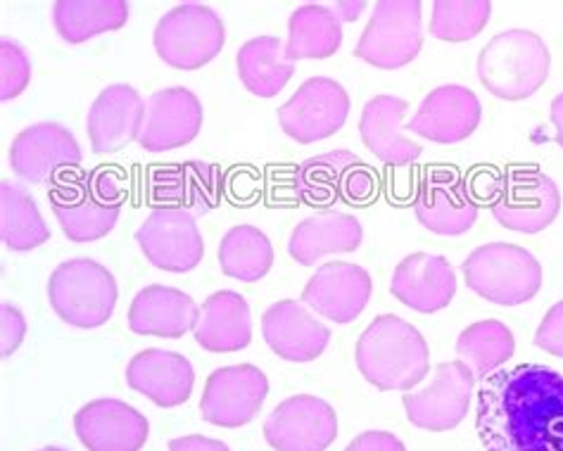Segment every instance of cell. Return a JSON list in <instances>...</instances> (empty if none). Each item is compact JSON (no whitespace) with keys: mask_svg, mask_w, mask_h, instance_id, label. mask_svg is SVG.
<instances>
[{"mask_svg":"<svg viewBox=\"0 0 563 451\" xmlns=\"http://www.w3.org/2000/svg\"><path fill=\"white\" fill-rule=\"evenodd\" d=\"M476 430L487 451H563V375L540 364L487 375Z\"/></svg>","mask_w":563,"mask_h":451,"instance_id":"1","label":"cell"},{"mask_svg":"<svg viewBox=\"0 0 563 451\" xmlns=\"http://www.w3.org/2000/svg\"><path fill=\"white\" fill-rule=\"evenodd\" d=\"M357 366L380 393H411L431 371V350L419 328L395 314H380L357 342Z\"/></svg>","mask_w":563,"mask_h":451,"instance_id":"2","label":"cell"},{"mask_svg":"<svg viewBox=\"0 0 563 451\" xmlns=\"http://www.w3.org/2000/svg\"><path fill=\"white\" fill-rule=\"evenodd\" d=\"M129 198L126 184L112 169L77 172L63 176L48 190L53 215L69 243H96L112 233Z\"/></svg>","mask_w":563,"mask_h":451,"instance_id":"3","label":"cell"},{"mask_svg":"<svg viewBox=\"0 0 563 451\" xmlns=\"http://www.w3.org/2000/svg\"><path fill=\"white\" fill-rule=\"evenodd\" d=\"M552 53L528 29H507L485 45L478 55V79L501 100L536 96L550 77Z\"/></svg>","mask_w":563,"mask_h":451,"instance_id":"4","label":"cell"},{"mask_svg":"<svg viewBox=\"0 0 563 451\" xmlns=\"http://www.w3.org/2000/svg\"><path fill=\"white\" fill-rule=\"evenodd\" d=\"M468 290L499 307L530 302L542 288L544 271L532 252L509 243H487L462 262Z\"/></svg>","mask_w":563,"mask_h":451,"instance_id":"5","label":"cell"},{"mask_svg":"<svg viewBox=\"0 0 563 451\" xmlns=\"http://www.w3.org/2000/svg\"><path fill=\"white\" fill-rule=\"evenodd\" d=\"M378 174L350 150H331L292 169L288 188L307 207H331L335 202L364 207L378 195Z\"/></svg>","mask_w":563,"mask_h":451,"instance_id":"6","label":"cell"},{"mask_svg":"<svg viewBox=\"0 0 563 451\" xmlns=\"http://www.w3.org/2000/svg\"><path fill=\"white\" fill-rule=\"evenodd\" d=\"M117 280L93 260H67L48 280V302L60 319L74 328L106 326L117 307Z\"/></svg>","mask_w":563,"mask_h":451,"instance_id":"7","label":"cell"},{"mask_svg":"<svg viewBox=\"0 0 563 451\" xmlns=\"http://www.w3.org/2000/svg\"><path fill=\"white\" fill-rule=\"evenodd\" d=\"M227 29L219 14L202 3L172 8L155 26V51L174 69H200L221 53Z\"/></svg>","mask_w":563,"mask_h":451,"instance_id":"8","label":"cell"},{"mask_svg":"<svg viewBox=\"0 0 563 451\" xmlns=\"http://www.w3.org/2000/svg\"><path fill=\"white\" fill-rule=\"evenodd\" d=\"M493 190V217L507 231L540 233L550 229L561 212L559 186L538 167L507 172L495 180Z\"/></svg>","mask_w":563,"mask_h":451,"instance_id":"9","label":"cell"},{"mask_svg":"<svg viewBox=\"0 0 563 451\" xmlns=\"http://www.w3.org/2000/svg\"><path fill=\"white\" fill-rule=\"evenodd\" d=\"M421 10L419 0H380L354 55L378 69H399L413 63L423 45Z\"/></svg>","mask_w":563,"mask_h":451,"instance_id":"10","label":"cell"},{"mask_svg":"<svg viewBox=\"0 0 563 451\" xmlns=\"http://www.w3.org/2000/svg\"><path fill=\"white\" fill-rule=\"evenodd\" d=\"M84 160L74 133L57 122L26 127L12 139L10 167L32 186L57 184L67 172H79Z\"/></svg>","mask_w":563,"mask_h":451,"instance_id":"11","label":"cell"},{"mask_svg":"<svg viewBox=\"0 0 563 451\" xmlns=\"http://www.w3.org/2000/svg\"><path fill=\"white\" fill-rule=\"evenodd\" d=\"M350 117V96L335 79H307L295 96L278 108V122L288 139L302 145L325 141L345 127Z\"/></svg>","mask_w":563,"mask_h":451,"instance_id":"12","label":"cell"},{"mask_svg":"<svg viewBox=\"0 0 563 451\" xmlns=\"http://www.w3.org/2000/svg\"><path fill=\"white\" fill-rule=\"evenodd\" d=\"M136 243L147 262L169 274H188L202 262L205 254V240L196 217L174 207L153 209L139 226Z\"/></svg>","mask_w":563,"mask_h":451,"instance_id":"13","label":"cell"},{"mask_svg":"<svg viewBox=\"0 0 563 451\" xmlns=\"http://www.w3.org/2000/svg\"><path fill=\"white\" fill-rule=\"evenodd\" d=\"M473 387H476V375L464 361L438 364L431 385L419 393L402 395L409 424L428 432L454 430L468 414Z\"/></svg>","mask_w":563,"mask_h":451,"instance_id":"14","label":"cell"},{"mask_svg":"<svg viewBox=\"0 0 563 451\" xmlns=\"http://www.w3.org/2000/svg\"><path fill=\"white\" fill-rule=\"evenodd\" d=\"M266 397L269 378L262 369L252 364L221 366L205 383L200 414L212 426L241 428L255 420Z\"/></svg>","mask_w":563,"mask_h":451,"instance_id":"15","label":"cell"},{"mask_svg":"<svg viewBox=\"0 0 563 451\" xmlns=\"http://www.w3.org/2000/svg\"><path fill=\"white\" fill-rule=\"evenodd\" d=\"M338 438V414L314 395L280 402L264 420V440L276 451H325Z\"/></svg>","mask_w":563,"mask_h":451,"instance_id":"16","label":"cell"},{"mask_svg":"<svg viewBox=\"0 0 563 451\" xmlns=\"http://www.w3.org/2000/svg\"><path fill=\"white\" fill-rule=\"evenodd\" d=\"M153 209H186L192 217L210 215L227 190V174L212 162H174L151 172L147 180Z\"/></svg>","mask_w":563,"mask_h":451,"instance_id":"17","label":"cell"},{"mask_svg":"<svg viewBox=\"0 0 563 451\" xmlns=\"http://www.w3.org/2000/svg\"><path fill=\"white\" fill-rule=\"evenodd\" d=\"M413 212L426 231L435 235H464L478 221V202L466 180L454 169L428 172L413 198Z\"/></svg>","mask_w":563,"mask_h":451,"instance_id":"18","label":"cell"},{"mask_svg":"<svg viewBox=\"0 0 563 451\" xmlns=\"http://www.w3.org/2000/svg\"><path fill=\"white\" fill-rule=\"evenodd\" d=\"M374 295L372 274L360 264L329 262L317 268L302 290V305L338 326L352 323Z\"/></svg>","mask_w":563,"mask_h":451,"instance_id":"19","label":"cell"},{"mask_svg":"<svg viewBox=\"0 0 563 451\" xmlns=\"http://www.w3.org/2000/svg\"><path fill=\"white\" fill-rule=\"evenodd\" d=\"M202 102L184 86L155 90L147 100L139 145L145 153H167L198 139L202 129Z\"/></svg>","mask_w":563,"mask_h":451,"instance_id":"20","label":"cell"},{"mask_svg":"<svg viewBox=\"0 0 563 451\" xmlns=\"http://www.w3.org/2000/svg\"><path fill=\"white\" fill-rule=\"evenodd\" d=\"M481 119L483 105L471 88L444 84L423 98L407 129L431 143L454 145L476 133Z\"/></svg>","mask_w":563,"mask_h":451,"instance_id":"21","label":"cell"},{"mask_svg":"<svg viewBox=\"0 0 563 451\" xmlns=\"http://www.w3.org/2000/svg\"><path fill=\"white\" fill-rule=\"evenodd\" d=\"M74 430L88 451H141L151 435L147 418L122 399H93L74 416Z\"/></svg>","mask_w":563,"mask_h":451,"instance_id":"22","label":"cell"},{"mask_svg":"<svg viewBox=\"0 0 563 451\" xmlns=\"http://www.w3.org/2000/svg\"><path fill=\"white\" fill-rule=\"evenodd\" d=\"M141 94L129 84H112L91 105L86 117V131L96 155L120 153L129 143L139 141L145 122Z\"/></svg>","mask_w":563,"mask_h":451,"instance_id":"23","label":"cell"},{"mask_svg":"<svg viewBox=\"0 0 563 451\" xmlns=\"http://www.w3.org/2000/svg\"><path fill=\"white\" fill-rule=\"evenodd\" d=\"M262 336L272 352L292 364L319 359L331 342V330L302 302L280 299L262 316Z\"/></svg>","mask_w":563,"mask_h":451,"instance_id":"24","label":"cell"},{"mask_svg":"<svg viewBox=\"0 0 563 451\" xmlns=\"http://www.w3.org/2000/svg\"><path fill=\"white\" fill-rule=\"evenodd\" d=\"M390 293L405 307L419 314L448 309L456 295L454 266L442 254L413 252L397 264Z\"/></svg>","mask_w":563,"mask_h":451,"instance_id":"25","label":"cell"},{"mask_svg":"<svg viewBox=\"0 0 563 451\" xmlns=\"http://www.w3.org/2000/svg\"><path fill=\"white\" fill-rule=\"evenodd\" d=\"M126 385L162 409H174L190 399L196 371L184 354L153 348L129 361Z\"/></svg>","mask_w":563,"mask_h":451,"instance_id":"26","label":"cell"},{"mask_svg":"<svg viewBox=\"0 0 563 451\" xmlns=\"http://www.w3.org/2000/svg\"><path fill=\"white\" fill-rule=\"evenodd\" d=\"M200 309L196 299L169 285H147L133 297L129 309V328L136 336L179 340L196 328Z\"/></svg>","mask_w":563,"mask_h":451,"instance_id":"27","label":"cell"},{"mask_svg":"<svg viewBox=\"0 0 563 451\" xmlns=\"http://www.w3.org/2000/svg\"><path fill=\"white\" fill-rule=\"evenodd\" d=\"M409 102L395 96H376L364 105L360 119V133L364 145L374 157L388 167H407L423 153L419 143L409 141L402 133V119Z\"/></svg>","mask_w":563,"mask_h":451,"instance_id":"28","label":"cell"},{"mask_svg":"<svg viewBox=\"0 0 563 451\" xmlns=\"http://www.w3.org/2000/svg\"><path fill=\"white\" fill-rule=\"evenodd\" d=\"M364 229L357 217L323 209L295 226L288 238V254L302 266H314L325 254L360 250Z\"/></svg>","mask_w":563,"mask_h":451,"instance_id":"29","label":"cell"},{"mask_svg":"<svg viewBox=\"0 0 563 451\" xmlns=\"http://www.w3.org/2000/svg\"><path fill=\"white\" fill-rule=\"evenodd\" d=\"M192 338L214 354L241 352L252 342V314L241 293L219 290L205 299Z\"/></svg>","mask_w":563,"mask_h":451,"instance_id":"30","label":"cell"},{"mask_svg":"<svg viewBox=\"0 0 563 451\" xmlns=\"http://www.w3.org/2000/svg\"><path fill=\"white\" fill-rule=\"evenodd\" d=\"M343 45V22L333 8L307 3L288 20L286 57L295 65L298 59H329Z\"/></svg>","mask_w":563,"mask_h":451,"instance_id":"31","label":"cell"},{"mask_svg":"<svg viewBox=\"0 0 563 451\" xmlns=\"http://www.w3.org/2000/svg\"><path fill=\"white\" fill-rule=\"evenodd\" d=\"M239 77L252 96L274 98L288 86L295 65L286 57V43L276 36H257L241 45L235 55Z\"/></svg>","mask_w":563,"mask_h":451,"instance_id":"32","label":"cell"},{"mask_svg":"<svg viewBox=\"0 0 563 451\" xmlns=\"http://www.w3.org/2000/svg\"><path fill=\"white\" fill-rule=\"evenodd\" d=\"M126 22L129 6L124 0H57L53 6L55 32L65 43L120 32Z\"/></svg>","mask_w":563,"mask_h":451,"instance_id":"33","label":"cell"},{"mask_svg":"<svg viewBox=\"0 0 563 451\" xmlns=\"http://www.w3.org/2000/svg\"><path fill=\"white\" fill-rule=\"evenodd\" d=\"M0 238L12 252H32L51 240L36 200L10 180H0Z\"/></svg>","mask_w":563,"mask_h":451,"instance_id":"34","label":"cell"},{"mask_svg":"<svg viewBox=\"0 0 563 451\" xmlns=\"http://www.w3.org/2000/svg\"><path fill=\"white\" fill-rule=\"evenodd\" d=\"M456 356L464 361L476 381L499 371L516 352V338L511 328L501 321H478L464 328L456 338Z\"/></svg>","mask_w":563,"mask_h":451,"instance_id":"35","label":"cell"},{"mask_svg":"<svg viewBox=\"0 0 563 451\" xmlns=\"http://www.w3.org/2000/svg\"><path fill=\"white\" fill-rule=\"evenodd\" d=\"M219 266L229 278L257 283L274 266L272 240L257 226H233L219 243Z\"/></svg>","mask_w":563,"mask_h":451,"instance_id":"36","label":"cell"},{"mask_svg":"<svg viewBox=\"0 0 563 451\" xmlns=\"http://www.w3.org/2000/svg\"><path fill=\"white\" fill-rule=\"evenodd\" d=\"M490 14L493 6L487 0H438L433 3L431 34L438 41L464 43L483 32Z\"/></svg>","mask_w":563,"mask_h":451,"instance_id":"37","label":"cell"},{"mask_svg":"<svg viewBox=\"0 0 563 451\" xmlns=\"http://www.w3.org/2000/svg\"><path fill=\"white\" fill-rule=\"evenodd\" d=\"M32 81V59L20 43L10 38L0 41V98H20Z\"/></svg>","mask_w":563,"mask_h":451,"instance_id":"38","label":"cell"},{"mask_svg":"<svg viewBox=\"0 0 563 451\" xmlns=\"http://www.w3.org/2000/svg\"><path fill=\"white\" fill-rule=\"evenodd\" d=\"M24 338H26L24 314L18 307H12L10 302H3L0 305V356L10 359L20 350Z\"/></svg>","mask_w":563,"mask_h":451,"instance_id":"39","label":"cell"},{"mask_svg":"<svg viewBox=\"0 0 563 451\" xmlns=\"http://www.w3.org/2000/svg\"><path fill=\"white\" fill-rule=\"evenodd\" d=\"M536 344L547 354L563 359V299L544 314L542 323L538 326Z\"/></svg>","mask_w":563,"mask_h":451,"instance_id":"40","label":"cell"},{"mask_svg":"<svg viewBox=\"0 0 563 451\" xmlns=\"http://www.w3.org/2000/svg\"><path fill=\"white\" fill-rule=\"evenodd\" d=\"M345 451H407L405 442L393 432L385 430H368L354 438Z\"/></svg>","mask_w":563,"mask_h":451,"instance_id":"41","label":"cell"},{"mask_svg":"<svg viewBox=\"0 0 563 451\" xmlns=\"http://www.w3.org/2000/svg\"><path fill=\"white\" fill-rule=\"evenodd\" d=\"M169 451H231L221 440L202 438V435H186L169 442Z\"/></svg>","mask_w":563,"mask_h":451,"instance_id":"42","label":"cell"},{"mask_svg":"<svg viewBox=\"0 0 563 451\" xmlns=\"http://www.w3.org/2000/svg\"><path fill=\"white\" fill-rule=\"evenodd\" d=\"M552 124L556 129V143L563 147V94L552 100Z\"/></svg>","mask_w":563,"mask_h":451,"instance_id":"43","label":"cell"},{"mask_svg":"<svg viewBox=\"0 0 563 451\" xmlns=\"http://www.w3.org/2000/svg\"><path fill=\"white\" fill-rule=\"evenodd\" d=\"M38 451H67V449H60V447H43Z\"/></svg>","mask_w":563,"mask_h":451,"instance_id":"44","label":"cell"}]
</instances>
